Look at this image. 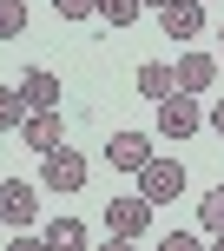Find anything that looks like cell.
Segmentation results:
<instances>
[{
    "mask_svg": "<svg viewBox=\"0 0 224 251\" xmlns=\"http://www.w3.org/2000/svg\"><path fill=\"white\" fill-rule=\"evenodd\" d=\"M185 185H191L185 159H158V152H152V159H145V172H138V192H145L152 205H172V199H185Z\"/></svg>",
    "mask_w": 224,
    "mask_h": 251,
    "instance_id": "obj_1",
    "label": "cell"
},
{
    "mask_svg": "<svg viewBox=\"0 0 224 251\" xmlns=\"http://www.w3.org/2000/svg\"><path fill=\"white\" fill-rule=\"evenodd\" d=\"M79 185H86V159H79L73 146L46 152V165H40V192H60V199H73Z\"/></svg>",
    "mask_w": 224,
    "mask_h": 251,
    "instance_id": "obj_2",
    "label": "cell"
},
{
    "mask_svg": "<svg viewBox=\"0 0 224 251\" xmlns=\"http://www.w3.org/2000/svg\"><path fill=\"white\" fill-rule=\"evenodd\" d=\"M20 146L26 152H60L66 146V119H60V106H40V113H26V126H20Z\"/></svg>",
    "mask_w": 224,
    "mask_h": 251,
    "instance_id": "obj_3",
    "label": "cell"
},
{
    "mask_svg": "<svg viewBox=\"0 0 224 251\" xmlns=\"http://www.w3.org/2000/svg\"><path fill=\"white\" fill-rule=\"evenodd\" d=\"M33 218H40V192L26 185V178H0V225L26 231Z\"/></svg>",
    "mask_w": 224,
    "mask_h": 251,
    "instance_id": "obj_4",
    "label": "cell"
},
{
    "mask_svg": "<svg viewBox=\"0 0 224 251\" xmlns=\"http://www.w3.org/2000/svg\"><path fill=\"white\" fill-rule=\"evenodd\" d=\"M106 225H112V238H145V231H152V199H145V192L112 199L106 205Z\"/></svg>",
    "mask_w": 224,
    "mask_h": 251,
    "instance_id": "obj_5",
    "label": "cell"
},
{
    "mask_svg": "<svg viewBox=\"0 0 224 251\" xmlns=\"http://www.w3.org/2000/svg\"><path fill=\"white\" fill-rule=\"evenodd\" d=\"M198 126H204V113H198V100H191V93L158 100V139H191Z\"/></svg>",
    "mask_w": 224,
    "mask_h": 251,
    "instance_id": "obj_6",
    "label": "cell"
},
{
    "mask_svg": "<svg viewBox=\"0 0 224 251\" xmlns=\"http://www.w3.org/2000/svg\"><path fill=\"white\" fill-rule=\"evenodd\" d=\"M158 26H165V40H198L204 33V0H165Z\"/></svg>",
    "mask_w": 224,
    "mask_h": 251,
    "instance_id": "obj_7",
    "label": "cell"
},
{
    "mask_svg": "<svg viewBox=\"0 0 224 251\" xmlns=\"http://www.w3.org/2000/svg\"><path fill=\"white\" fill-rule=\"evenodd\" d=\"M106 159L119 165V172L138 178V172H145V159H152V139H145V132H112V139H106Z\"/></svg>",
    "mask_w": 224,
    "mask_h": 251,
    "instance_id": "obj_8",
    "label": "cell"
},
{
    "mask_svg": "<svg viewBox=\"0 0 224 251\" xmlns=\"http://www.w3.org/2000/svg\"><path fill=\"white\" fill-rule=\"evenodd\" d=\"M218 53H178V93H211Z\"/></svg>",
    "mask_w": 224,
    "mask_h": 251,
    "instance_id": "obj_9",
    "label": "cell"
},
{
    "mask_svg": "<svg viewBox=\"0 0 224 251\" xmlns=\"http://www.w3.org/2000/svg\"><path fill=\"white\" fill-rule=\"evenodd\" d=\"M172 93H178V66H165V60H145V66H138V100L158 106V100H172Z\"/></svg>",
    "mask_w": 224,
    "mask_h": 251,
    "instance_id": "obj_10",
    "label": "cell"
},
{
    "mask_svg": "<svg viewBox=\"0 0 224 251\" xmlns=\"http://www.w3.org/2000/svg\"><path fill=\"white\" fill-rule=\"evenodd\" d=\"M20 93H26V106H60V73H46V66H26L20 73Z\"/></svg>",
    "mask_w": 224,
    "mask_h": 251,
    "instance_id": "obj_11",
    "label": "cell"
},
{
    "mask_svg": "<svg viewBox=\"0 0 224 251\" xmlns=\"http://www.w3.org/2000/svg\"><path fill=\"white\" fill-rule=\"evenodd\" d=\"M26 113H33V106H26V93H20V86H0V132H20Z\"/></svg>",
    "mask_w": 224,
    "mask_h": 251,
    "instance_id": "obj_12",
    "label": "cell"
},
{
    "mask_svg": "<svg viewBox=\"0 0 224 251\" xmlns=\"http://www.w3.org/2000/svg\"><path fill=\"white\" fill-rule=\"evenodd\" d=\"M198 225L211 231V238H224V185H211V192L198 199Z\"/></svg>",
    "mask_w": 224,
    "mask_h": 251,
    "instance_id": "obj_13",
    "label": "cell"
},
{
    "mask_svg": "<svg viewBox=\"0 0 224 251\" xmlns=\"http://www.w3.org/2000/svg\"><path fill=\"white\" fill-rule=\"evenodd\" d=\"M138 13H145V0H99V20H106V26H119V33L138 20Z\"/></svg>",
    "mask_w": 224,
    "mask_h": 251,
    "instance_id": "obj_14",
    "label": "cell"
},
{
    "mask_svg": "<svg viewBox=\"0 0 224 251\" xmlns=\"http://www.w3.org/2000/svg\"><path fill=\"white\" fill-rule=\"evenodd\" d=\"M26 33V0H0V40H20Z\"/></svg>",
    "mask_w": 224,
    "mask_h": 251,
    "instance_id": "obj_15",
    "label": "cell"
},
{
    "mask_svg": "<svg viewBox=\"0 0 224 251\" xmlns=\"http://www.w3.org/2000/svg\"><path fill=\"white\" fill-rule=\"evenodd\" d=\"M46 245H86V225H79V218H53V225H46Z\"/></svg>",
    "mask_w": 224,
    "mask_h": 251,
    "instance_id": "obj_16",
    "label": "cell"
},
{
    "mask_svg": "<svg viewBox=\"0 0 224 251\" xmlns=\"http://www.w3.org/2000/svg\"><path fill=\"white\" fill-rule=\"evenodd\" d=\"M53 13H60L66 26H79V20H92V13H99V0H53Z\"/></svg>",
    "mask_w": 224,
    "mask_h": 251,
    "instance_id": "obj_17",
    "label": "cell"
},
{
    "mask_svg": "<svg viewBox=\"0 0 224 251\" xmlns=\"http://www.w3.org/2000/svg\"><path fill=\"white\" fill-rule=\"evenodd\" d=\"M211 132H218V139H224V100H218V106H211Z\"/></svg>",
    "mask_w": 224,
    "mask_h": 251,
    "instance_id": "obj_18",
    "label": "cell"
},
{
    "mask_svg": "<svg viewBox=\"0 0 224 251\" xmlns=\"http://www.w3.org/2000/svg\"><path fill=\"white\" fill-rule=\"evenodd\" d=\"M145 7H152V13H158V7H165V0H145Z\"/></svg>",
    "mask_w": 224,
    "mask_h": 251,
    "instance_id": "obj_19",
    "label": "cell"
},
{
    "mask_svg": "<svg viewBox=\"0 0 224 251\" xmlns=\"http://www.w3.org/2000/svg\"><path fill=\"white\" fill-rule=\"evenodd\" d=\"M218 47H224V26H218Z\"/></svg>",
    "mask_w": 224,
    "mask_h": 251,
    "instance_id": "obj_20",
    "label": "cell"
}]
</instances>
